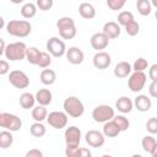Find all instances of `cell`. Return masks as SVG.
<instances>
[{"mask_svg": "<svg viewBox=\"0 0 157 157\" xmlns=\"http://www.w3.org/2000/svg\"><path fill=\"white\" fill-rule=\"evenodd\" d=\"M6 32L17 38H26L32 32V25L27 20H11L6 23Z\"/></svg>", "mask_w": 157, "mask_h": 157, "instance_id": "1", "label": "cell"}, {"mask_svg": "<svg viewBox=\"0 0 157 157\" xmlns=\"http://www.w3.org/2000/svg\"><path fill=\"white\" fill-rule=\"evenodd\" d=\"M56 28L59 31V36L63 39H72L76 37L77 29L72 17H69V16L60 17L56 21Z\"/></svg>", "mask_w": 157, "mask_h": 157, "instance_id": "2", "label": "cell"}, {"mask_svg": "<svg viewBox=\"0 0 157 157\" xmlns=\"http://www.w3.org/2000/svg\"><path fill=\"white\" fill-rule=\"evenodd\" d=\"M63 108L66 115L71 118H80L85 113V105L81 102V99L76 96H69L67 98H65Z\"/></svg>", "mask_w": 157, "mask_h": 157, "instance_id": "3", "label": "cell"}, {"mask_svg": "<svg viewBox=\"0 0 157 157\" xmlns=\"http://www.w3.org/2000/svg\"><path fill=\"white\" fill-rule=\"evenodd\" d=\"M26 50L27 45L23 42H13L6 44L4 55L10 61H21L26 58Z\"/></svg>", "mask_w": 157, "mask_h": 157, "instance_id": "4", "label": "cell"}, {"mask_svg": "<svg viewBox=\"0 0 157 157\" xmlns=\"http://www.w3.org/2000/svg\"><path fill=\"white\" fill-rule=\"evenodd\" d=\"M22 126V120L20 117L12 113H1L0 114V128H4L7 131L15 132L18 131Z\"/></svg>", "mask_w": 157, "mask_h": 157, "instance_id": "5", "label": "cell"}, {"mask_svg": "<svg viewBox=\"0 0 157 157\" xmlns=\"http://www.w3.org/2000/svg\"><path fill=\"white\" fill-rule=\"evenodd\" d=\"M92 118L96 123H107L109 120H112L115 115L114 108H112L108 104H99L96 108H93L92 110Z\"/></svg>", "mask_w": 157, "mask_h": 157, "instance_id": "6", "label": "cell"}, {"mask_svg": "<svg viewBox=\"0 0 157 157\" xmlns=\"http://www.w3.org/2000/svg\"><path fill=\"white\" fill-rule=\"evenodd\" d=\"M47 53L54 58H61L66 53V45L59 37H50L47 42Z\"/></svg>", "mask_w": 157, "mask_h": 157, "instance_id": "7", "label": "cell"}, {"mask_svg": "<svg viewBox=\"0 0 157 157\" xmlns=\"http://www.w3.org/2000/svg\"><path fill=\"white\" fill-rule=\"evenodd\" d=\"M9 82L15 88L23 90L29 86V77L22 70H12L9 74Z\"/></svg>", "mask_w": 157, "mask_h": 157, "instance_id": "8", "label": "cell"}, {"mask_svg": "<svg viewBox=\"0 0 157 157\" xmlns=\"http://www.w3.org/2000/svg\"><path fill=\"white\" fill-rule=\"evenodd\" d=\"M47 121H48V124H49L52 128L60 130V129L66 128L67 121H69V117L66 115L65 112L54 110V112H50V113L47 115Z\"/></svg>", "mask_w": 157, "mask_h": 157, "instance_id": "9", "label": "cell"}, {"mask_svg": "<svg viewBox=\"0 0 157 157\" xmlns=\"http://www.w3.org/2000/svg\"><path fill=\"white\" fill-rule=\"evenodd\" d=\"M147 76L145 72H131L128 80V87L131 92H141L146 85Z\"/></svg>", "mask_w": 157, "mask_h": 157, "instance_id": "10", "label": "cell"}, {"mask_svg": "<svg viewBox=\"0 0 157 157\" xmlns=\"http://www.w3.org/2000/svg\"><path fill=\"white\" fill-rule=\"evenodd\" d=\"M85 141L88 146L98 148L102 147L105 142V136L102 134V131L98 130H88L85 135Z\"/></svg>", "mask_w": 157, "mask_h": 157, "instance_id": "11", "label": "cell"}, {"mask_svg": "<svg viewBox=\"0 0 157 157\" xmlns=\"http://www.w3.org/2000/svg\"><path fill=\"white\" fill-rule=\"evenodd\" d=\"M81 130L80 128L72 125V126H69L65 129V132H64V139H65V142L66 145H72V146H80V142H81Z\"/></svg>", "mask_w": 157, "mask_h": 157, "instance_id": "12", "label": "cell"}, {"mask_svg": "<svg viewBox=\"0 0 157 157\" xmlns=\"http://www.w3.org/2000/svg\"><path fill=\"white\" fill-rule=\"evenodd\" d=\"M93 66L98 70H105L112 64V58L107 52H97L92 58Z\"/></svg>", "mask_w": 157, "mask_h": 157, "instance_id": "13", "label": "cell"}, {"mask_svg": "<svg viewBox=\"0 0 157 157\" xmlns=\"http://www.w3.org/2000/svg\"><path fill=\"white\" fill-rule=\"evenodd\" d=\"M90 43H91V47L93 49H96L97 52H103V49H105L108 47L109 39L102 32H97V33H94V34L91 36Z\"/></svg>", "mask_w": 157, "mask_h": 157, "instance_id": "14", "label": "cell"}, {"mask_svg": "<svg viewBox=\"0 0 157 157\" xmlns=\"http://www.w3.org/2000/svg\"><path fill=\"white\" fill-rule=\"evenodd\" d=\"M65 55H66L67 61L70 64H72V65H80L85 60L83 52L80 48H77V47H70L69 49H66Z\"/></svg>", "mask_w": 157, "mask_h": 157, "instance_id": "15", "label": "cell"}, {"mask_svg": "<svg viewBox=\"0 0 157 157\" xmlns=\"http://www.w3.org/2000/svg\"><path fill=\"white\" fill-rule=\"evenodd\" d=\"M102 33L105 34L108 37V39H115V38H118L120 36L121 28H120V26L117 22L108 21V22L104 23V26L102 28Z\"/></svg>", "mask_w": 157, "mask_h": 157, "instance_id": "16", "label": "cell"}, {"mask_svg": "<svg viewBox=\"0 0 157 157\" xmlns=\"http://www.w3.org/2000/svg\"><path fill=\"white\" fill-rule=\"evenodd\" d=\"M141 146L145 152L150 153L152 157L157 156V141L153 137V135H146L141 140Z\"/></svg>", "mask_w": 157, "mask_h": 157, "instance_id": "17", "label": "cell"}, {"mask_svg": "<svg viewBox=\"0 0 157 157\" xmlns=\"http://www.w3.org/2000/svg\"><path fill=\"white\" fill-rule=\"evenodd\" d=\"M132 104H134V107H135L139 112L145 113V112H148V110L151 109V107H152V101H151V98H148L146 94H137L136 98L134 99Z\"/></svg>", "mask_w": 157, "mask_h": 157, "instance_id": "18", "label": "cell"}, {"mask_svg": "<svg viewBox=\"0 0 157 157\" xmlns=\"http://www.w3.org/2000/svg\"><path fill=\"white\" fill-rule=\"evenodd\" d=\"M132 69H131V64L128 61H119L113 70V74L115 77L118 78H125L131 74Z\"/></svg>", "mask_w": 157, "mask_h": 157, "instance_id": "19", "label": "cell"}, {"mask_svg": "<svg viewBox=\"0 0 157 157\" xmlns=\"http://www.w3.org/2000/svg\"><path fill=\"white\" fill-rule=\"evenodd\" d=\"M34 98H36V102L38 103V105H43V107H47L52 103L53 101V94L52 92L48 90V88H40L37 91V93L34 94Z\"/></svg>", "mask_w": 157, "mask_h": 157, "instance_id": "20", "label": "cell"}, {"mask_svg": "<svg viewBox=\"0 0 157 157\" xmlns=\"http://www.w3.org/2000/svg\"><path fill=\"white\" fill-rule=\"evenodd\" d=\"M115 108L118 112H120L121 114H128L134 108V104H132V101L126 97V96H121L117 99L115 102Z\"/></svg>", "mask_w": 157, "mask_h": 157, "instance_id": "21", "label": "cell"}, {"mask_svg": "<svg viewBox=\"0 0 157 157\" xmlns=\"http://www.w3.org/2000/svg\"><path fill=\"white\" fill-rule=\"evenodd\" d=\"M78 13L85 20H92L96 16V9L90 2H81L78 6Z\"/></svg>", "mask_w": 157, "mask_h": 157, "instance_id": "22", "label": "cell"}, {"mask_svg": "<svg viewBox=\"0 0 157 157\" xmlns=\"http://www.w3.org/2000/svg\"><path fill=\"white\" fill-rule=\"evenodd\" d=\"M39 78H40V82L43 85L52 86L56 81V72L52 69H44V70H42V72L39 75Z\"/></svg>", "mask_w": 157, "mask_h": 157, "instance_id": "23", "label": "cell"}, {"mask_svg": "<svg viewBox=\"0 0 157 157\" xmlns=\"http://www.w3.org/2000/svg\"><path fill=\"white\" fill-rule=\"evenodd\" d=\"M102 134L107 137H115L120 134V130L118 129V126L115 125V123L113 120H109L107 123L103 124V131Z\"/></svg>", "mask_w": 157, "mask_h": 157, "instance_id": "24", "label": "cell"}, {"mask_svg": "<svg viewBox=\"0 0 157 157\" xmlns=\"http://www.w3.org/2000/svg\"><path fill=\"white\" fill-rule=\"evenodd\" d=\"M34 103H36V98H34V94L29 93V92H25L20 96V105L23 108V109H31L34 107Z\"/></svg>", "mask_w": 157, "mask_h": 157, "instance_id": "25", "label": "cell"}, {"mask_svg": "<svg viewBox=\"0 0 157 157\" xmlns=\"http://www.w3.org/2000/svg\"><path fill=\"white\" fill-rule=\"evenodd\" d=\"M32 118L34 119V121L37 123H42L43 120L47 119V115H48V110L43 105H37V107H33L32 108V113H31Z\"/></svg>", "mask_w": 157, "mask_h": 157, "instance_id": "26", "label": "cell"}, {"mask_svg": "<svg viewBox=\"0 0 157 157\" xmlns=\"http://www.w3.org/2000/svg\"><path fill=\"white\" fill-rule=\"evenodd\" d=\"M36 13H37V6H36V4H33V2H26V4L22 5V7H21V15H22L23 18L29 20V18L34 17Z\"/></svg>", "mask_w": 157, "mask_h": 157, "instance_id": "27", "label": "cell"}, {"mask_svg": "<svg viewBox=\"0 0 157 157\" xmlns=\"http://www.w3.org/2000/svg\"><path fill=\"white\" fill-rule=\"evenodd\" d=\"M13 144V135L11 131H7V130H4V131H0V148H9L11 147V145Z\"/></svg>", "mask_w": 157, "mask_h": 157, "instance_id": "28", "label": "cell"}, {"mask_svg": "<svg viewBox=\"0 0 157 157\" xmlns=\"http://www.w3.org/2000/svg\"><path fill=\"white\" fill-rule=\"evenodd\" d=\"M39 55H40V50L36 47H27V50H26V60L32 64V65H37L38 63V59H39Z\"/></svg>", "mask_w": 157, "mask_h": 157, "instance_id": "29", "label": "cell"}, {"mask_svg": "<svg viewBox=\"0 0 157 157\" xmlns=\"http://www.w3.org/2000/svg\"><path fill=\"white\" fill-rule=\"evenodd\" d=\"M136 9L141 16H148L152 12V5L148 0H137L136 1Z\"/></svg>", "mask_w": 157, "mask_h": 157, "instance_id": "30", "label": "cell"}, {"mask_svg": "<svg viewBox=\"0 0 157 157\" xmlns=\"http://www.w3.org/2000/svg\"><path fill=\"white\" fill-rule=\"evenodd\" d=\"M112 120L115 123V125L118 126V129L120 130V132H121V131H126V130L129 129V126H130L129 119H128L125 115H123V114L114 115V118H113Z\"/></svg>", "mask_w": 157, "mask_h": 157, "instance_id": "31", "label": "cell"}, {"mask_svg": "<svg viewBox=\"0 0 157 157\" xmlns=\"http://www.w3.org/2000/svg\"><path fill=\"white\" fill-rule=\"evenodd\" d=\"M29 132L34 137H43L45 135V132H47V128L42 123H37L36 121L29 126Z\"/></svg>", "mask_w": 157, "mask_h": 157, "instance_id": "32", "label": "cell"}, {"mask_svg": "<svg viewBox=\"0 0 157 157\" xmlns=\"http://www.w3.org/2000/svg\"><path fill=\"white\" fill-rule=\"evenodd\" d=\"M135 18H134V15L131 11H121L119 15H118V25L119 26H126L128 23L132 22Z\"/></svg>", "mask_w": 157, "mask_h": 157, "instance_id": "33", "label": "cell"}, {"mask_svg": "<svg viewBox=\"0 0 157 157\" xmlns=\"http://www.w3.org/2000/svg\"><path fill=\"white\" fill-rule=\"evenodd\" d=\"M147 67H148V61L145 58H137L131 65V69L135 72H145Z\"/></svg>", "mask_w": 157, "mask_h": 157, "instance_id": "34", "label": "cell"}, {"mask_svg": "<svg viewBox=\"0 0 157 157\" xmlns=\"http://www.w3.org/2000/svg\"><path fill=\"white\" fill-rule=\"evenodd\" d=\"M52 64V56L49 53L47 52H40V55H39V59H38V63H37V66H39L40 69H47L49 67V65Z\"/></svg>", "mask_w": 157, "mask_h": 157, "instance_id": "35", "label": "cell"}, {"mask_svg": "<svg viewBox=\"0 0 157 157\" xmlns=\"http://www.w3.org/2000/svg\"><path fill=\"white\" fill-rule=\"evenodd\" d=\"M124 28H125L126 34L130 36V37H134V36H136V34L140 32V25H139V22H136L135 20H134L132 22L128 23Z\"/></svg>", "mask_w": 157, "mask_h": 157, "instance_id": "36", "label": "cell"}, {"mask_svg": "<svg viewBox=\"0 0 157 157\" xmlns=\"http://www.w3.org/2000/svg\"><path fill=\"white\" fill-rule=\"evenodd\" d=\"M125 0H107V6L112 10V11H118L121 10L123 6L125 5Z\"/></svg>", "mask_w": 157, "mask_h": 157, "instance_id": "37", "label": "cell"}, {"mask_svg": "<svg viewBox=\"0 0 157 157\" xmlns=\"http://www.w3.org/2000/svg\"><path fill=\"white\" fill-rule=\"evenodd\" d=\"M146 130H147L151 135L157 134V118H156V117H152V118H150V119L146 121Z\"/></svg>", "mask_w": 157, "mask_h": 157, "instance_id": "38", "label": "cell"}, {"mask_svg": "<svg viewBox=\"0 0 157 157\" xmlns=\"http://www.w3.org/2000/svg\"><path fill=\"white\" fill-rule=\"evenodd\" d=\"M53 0H37L36 6L42 11H48L53 7Z\"/></svg>", "mask_w": 157, "mask_h": 157, "instance_id": "39", "label": "cell"}, {"mask_svg": "<svg viewBox=\"0 0 157 157\" xmlns=\"http://www.w3.org/2000/svg\"><path fill=\"white\" fill-rule=\"evenodd\" d=\"M9 71H10V65H9V63H7L6 60H4V59H0V76L9 74Z\"/></svg>", "mask_w": 157, "mask_h": 157, "instance_id": "40", "label": "cell"}, {"mask_svg": "<svg viewBox=\"0 0 157 157\" xmlns=\"http://www.w3.org/2000/svg\"><path fill=\"white\" fill-rule=\"evenodd\" d=\"M75 157H92V152L86 147H78Z\"/></svg>", "mask_w": 157, "mask_h": 157, "instance_id": "41", "label": "cell"}, {"mask_svg": "<svg viewBox=\"0 0 157 157\" xmlns=\"http://www.w3.org/2000/svg\"><path fill=\"white\" fill-rule=\"evenodd\" d=\"M25 157H43V152L39 148H31L26 152Z\"/></svg>", "mask_w": 157, "mask_h": 157, "instance_id": "42", "label": "cell"}, {"mask_svg": "<svg viewBox=\"0 0 157 157\" xmlns=\"http://www.w3.org/2000/svg\"><path fill=\"white\" fill-rule=\"evenodd\" d=\"M148 77L151 81H157V64H152L148 70Z\"/></svg>", "mask_w": 157, "mask_h": 157, "instance_id": "43", "label": "cell"}, {"mask_svg": "<svg viewBox=\"0 0 157 157\" xmlns=\"http://www.w3.org/2000/svg\"><path fill=\"white\" fill-rule=\"evenodd\" d=\"M148 94L152 97V98H156L157 97V81H152L148 86Z\"/></svg>", "mask_w": 157, "mask_h": 157, "instance_id": "44", "label": "cell"}, {"mask_svg": "<svg viewBox=\"0 0 157 157\" xmlns=\"http://www.w3.org/2000/svg\"><path fill=\"white\" fill-rule=\"evenodd\" d=\"M5 47H6L5 40H4L2 38H0V56L4 54V52H5Z\"/></svg>", "mask_w": 157, "mask_h": 157, "instance_id": "45", "label": "cell"}, {"mask_svg": "<svg viewBox=\"0 0 157 157\" xmlns=\"http://www.w3.org/2000/svg\"><path fill=\"white\" fill-rule=\"evenodd\" d=\"M5 26H6L5 20H4V17H2V16H0V29H2Z\"/></svg>", "mask_w": 157, "mask_h": 157, "instance_id": "46", "label": "cell"}, {"mask_svg": "<svg viewBox=\"0 0 157 157\" xmlns=\"http://www.w3.org/2000/svg\"><path fill=\"white\" fill-rule=\"evenodd\" d=\"M131 157H144V156H141V155H139V153H134Z\"/></svg>", "mask_w": 157, "mask_h": 157, "instance_id": "47", "label": "cell"}, {"mask_svg": "<svg viewBox=\"0 0 157 157\" xmlns=\"http://www.w3.org/2000/svg\"><path fill=\"white\" fill-rule=\"evenodd\" d=\"M101 157H113V156H110V155H103V156H101Z\"/></svg>", "mask_w": 157, "mask_h": 157, "instance_id": "48", "label": "cell"}, {"mask_svg": "<svg viewBox=\"0 0 157 157\" xmlns=\"http://www.w3.org/2000/svg\"><path fill=\"white\" fill-rule=\"evenodd\" d=\"M0 114H1V112H0Z\"/></svg>", "mask_w": 157, "mask_h": 157, "instance_id": "49", "label": "cell"}]
</instances>
